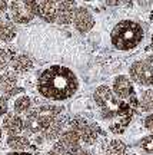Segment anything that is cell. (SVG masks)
<instances>
[{
    "mask_svg": "<svg viewBox=\"0 0 153 155\" xmlns=\"http://www.w3.org/2000/svg\"><path fill=\"white\" fill-rule=\"evenodd\" d=\"M7 13L14 25H29L37 17V0H10Z\"/></svg>",
    "mask_w": 153,
    "mask_h": 155,
    "instance_id": "cell-5",
    "label": "cell"
},
{
    "mask_svg": "<svg viewBox=\"0 0 153 155\" xmlns=\"http://www.w3.org/2000/svg\"><path fill=\"white\" fill-rule=\"evenodd\" d=\"M72 25H73V28H75L76 32H79L80 35H86L94 28L96 20H94L93 13L89 10L88 7L77 6L76 12H75V16H73V20H72Z\"/></svg>",
    "mask_w": 153,
    "mask_h": 155,
    "instance_id": "cell-11",
    "label": "cell"
},
{
    "mask_svg": "<svg viewBox=\"0 0 153 155\" xmlns=\"http://www.w3.org/2000/svg\"><path fill=\"white\" fill-rule=\"evenodd\" d=\"M130 81L142 88H153V55L137 59L129 66Z\"/></svg>",
    "mask_w": 153,
    "mask_h": 155,
    "instance_id": "cell-6",
    "label": "cell"
},
{
    "mask_svg": "<svg viewBox=\"0 0 153 155\" xmlns=\"http://www.w3.org/2000/svg\"><path fill=\"white\" fill-rule=\"evenodd\" d=\"M10 58H11L10 50L0 46V72H3V71L10 68Z\"/></svg>",
    "mask_w": 153,
    "mask_h": 155,
    "instance_id": "cell-21",
    "label": "cell"
},
{
    "mask_svg": "<svg viewBox=\"0 0 153 155\" xmlns=\"http://www.w3.org/2000/svg\"><path fill=\"white\" fill-rule=\"evenodd\" d=\"M6 142H7V147L13 151H27V148L30 147V139L24 134L9 135Z\"/></svg>",
    "mask_w": 153,
    "mask_h": 155,
    "instance_id": "cell-19",
    "label": "cell"
},
{
    "mask_svg": "<svg viewBox=\"0 0 153 155\" xmlns=\"http://www.w3.org/2000/svg\"><path fill=\"white\" fill-rule=\"evenodd\" d=\"M104 155H129L127 147L123 141L120 139H112L109 145L106 147V152Z\"/></svg>",
    "mask_w": 153,
    "mask_h": 155,
    "instance_id": "cell-20",
    "label": "cell"
},
{
    "mask_svg": "<svg viewBox=\"0 0 153 155\" xmlns=\"http://www.w3.org/2000/svg\"><path fill=\"white\" fill-rule=\"evenodd\" d=\"M69 129H72L76 134V137L79 138L80 142L83 144H93L96 142L99 138V128L96 124L90 122L89 119L83 118V116H73L67 121Z\"/></svg>",
    "mask_w": 153,
    "mask_h": 155,
    "instance_id": "cell-7",
    "label": "cell"
},
{
    "mask_svg": "<svg viewBox=\"0 0 153 155\" xmlns=\"http://www.w3.org/2000/svg\"><path fill=\"white\" fill-rule=\"evenodd\" d=\"M139 109L145 114H153V88H145L137 96Z\"/></svg>",
    "mask_w": 153,
    "mask_h": 155,
    "instance_id": "cell-18",
    "label": "cell"
},
{
    "mask_svg": "<svg viewBox=\"0 0 153 155\" xmlns=\"http://www.w3.org/2000/svg\"><path fill=\"white\" fill-rule=\"evenodd\" d=\"M79 78L70 68L52 65L39 73L36 89L44 99L63 102L75 96L79 91Z\"/></svg>",
    "mask_w": 153,
    "mask_h": 155,
    "instance_id": "cell-1",
    "label": "cell"
},
{
    "mask_svg": "<svg viewBox=\"0 0 153 155\" xmlns=\"http://www.w3.org/2000/svg\"><path fill=\"white\" fill-rule=\"evenodd\" d=\"M110 88L120 101L129 104L135 109L139 108V99H137V94L135 89V83L132 82L127 75H117L113 79V83Z\"/></svg>",
    "mask_w": 153,
    "mask_h": 155,
    "instance_id": "cell-9",
    "label": "cell"
},
{
    "mask_svg": "<svg viewBox=\"0 0 153 155\" xmlns=\"http://www.w3.org/2000/svg\"><path fill=\"white\" fill-rule=\"evenodd\" d=\"M56 23L57 25H72L75 12L77 9L76 0H56Z\"/></svg>",
    "mask_w": 153,
    "mask_h": 155,
    "instance_id": "cell-12",
    "label": "cell"
},
{
    "mask_svg": "<svg viewBox=\"0 0 153 155\" xmlns=\"http://www.w3.org/2000/svg\"><path fill=\"white\" fill-rule=\"evenodd\" d=\"M33 108V101L29 95H19L14 102H13V112L14 114H19V115H26L30 112V109Z\"/></svg>",
    "mask_w": 153,
    "mask_h": 155,
    "instance_id": "cell-17",
    "label": "cell"
},
{
    "mask_svg": "<svg viewBox=\"0 0 153 155\" xmlns=\"http://www.w3.org/2000/svg\"><path fill=\"white\" fill-rule=\"evenodd\" d=\"M56 0H37V17L46 23H56Z\"/></svg>",
    "mask_w": 153,
    "mask_h": 155,
    "instance_id": "cell-15",
    "label": "cell"
},
{
    "mask_svg": "<svg viewBox=\"0 0 153 155\" xmlns=\"http://www.w3.org/2000/svg\"><path fill=\"white\" fill-rule=\"evenodd\" d=\"M143 125L150 134H153V114H148L143 118Z\"/></svg>",
    "mask_w": 153,
    "mask_h": 155,
    "instance_id": "cell-25",
    "label": "cell"
},
{
    "mask_svg": "<svg viewBox=\"0 0 153 155\" xmlns=\"http://www.w3.org/2000/svg\"><path fill=\"white\" fill-rule=\"evenodd\" d=\"M23 88L19 85V75L11 69L0 72V95L6 98H13L22 95Z\"/></svg>",
    "mask_w": 153,
    "mask_h": 155,
    "instance_id": "cell-10",
    "label": "cell"
},
{
    "mask_svg": "<svg viewBox=\"0 0 153 155\" xmlns=\"http://www.w3.org/2000/svg\"><path fill=\"white\" fill-rule=\"evenodd\" d=\"M93 101L99 108L102 119L109 122V129L113 134H123L127 125L130 124L132 118L136 109L120 101L110 86L100 85L93 92Z\"/></svg>",
    "mask_w": 153,
    "mask_h": 155,
    "instance_id": "cell-2",
    "label": "cell"
},
{
    "mask_svg": "<svg viewBox=\"0 0 153 155\" xmlns=\"http://www.w3.org/2000/svg\"><path fill=\"white\" fill-rule=\"evenodd\" d=\"M9 112V98L0 95V118H3Z\"/></svg>",
    "mask_w": 153,
    "mask_h": 155,
    "instance_id": "cell-24",
    "label": "cell"
},
{
    "mask_svg": "<svg viewBox=\"0 0 153 155\" xmlns=\"http://www.w3.org/2000/svg\"><path fill=\"white\" fill-rule=\"evenodd\" d=\"M17 36L16 25L11 22L10 19L0 17V45L10 43Z\"/></svg>",
    "mask_w": 153,
    "mask_h": 155,
    "instance_id": "cell-16",
    "label": "cell"
},
{
    "mask_svg": "<svg viewBox=\"0 0 153 155\" xmlns=\"http://www.w3.org/2000/svg\"><path fill=\"white\" fill-rule=\"evenodd\" d=\"M65 115L63 106L57 105H39L33 106L30 112L26 114L24 118V132L37 135L42 134L44 129L56 122L59 118Z\"/></svg>",
    "mask_w": 153,
    "mask_h": 155,
    "instance_id": "cell-4",
    "label": "cell"
},
{
    "mask_svg": "<svg viewBox=\"0 0 153 155\" xmlns=\"http://www.w3.org/2000/svg\"><path fill=\"white\" fill-rule=\"evenodd\" d=\"M150 46H152V49H153V33H152V38H150Z\"/></svg>",
    "mask_w": 153,
    "mask_h": 155,
    "instance_id": "cell-28",
    "label": "cell"
},
{
    "mask_svg": "<svg viewBox=\"0 0 153 155\" xmlns=\"http://www.w3.org/2000/svg\"><path fill=\"white\" fill-rule=\"evenodd\" d=\"M83 2H93V0H83Z\"/></svg>",
    "mask_w": 153,
    "mask_h": 155,
    "instance_id": "cell-30",
    "label": "cell"
},
{
    "mask_svg": "<svg viewBox=\"0 0 153 155\" xmlns=\"http://www.w3.org/2000/svg\"><path fill=\"white\" fill-rule=\"evenodd\" d=\"M143 38H145V30L142 25L130 19L117 22L110 30V43L116 50L120 52L136 49L143 42Z\"/></svg>",
    "mask_w": 153,
    "mask_h": 155,
    "instance_id": "cell-3",
    "label": "cell"
},
{
    "mask_svg": "<svg viewBox=\"0 0 153 155\" xmlns=\"http://www.w3.org/2000/svg\"><path fill=\"white\" fill-rule=\"evenodd\" d=\"M7 9H9V0H0V17L7 13Z\"/></svg>",
    "mask_w": 153,
    "mask_h": 155,
    "instance_id": "cell-26",
    "label": "cell"
},
{
    "mask_svg": "<svg viewBox=\"0 0 153 155\" xmlns=\"http://www.w3.org/2000/svg\"><path fill=\"white\" fill-rule=\"evenodd\" d=\"M82 142L79 141L76 134L72 129H66L56 139L53 148L47 152V155H82Z\"/></svg>",
    "mask_w": 153,
    "mask_h": 155,
    "instance_id": "cell-8",
    "label": "cell"
},
{
    "mask_svg": "<svg viewBox=\"0 0 153 155\" xmlns=\"http://www.w3.org/2000/svg\"><path fill=\"white\" fill-rule=\"evenodd\" d=\"M6 155H34V154L27 152V151H11V152H9V154H6Z\"/></svg>",
    "mask_w": 153,
    "mask_h": 155,
    "instance_id": "cell-27",
    "label": "cell"
},
{
    "mask_svg": "<svg viewBox=\"0 0 153 155\" xmlns=\"http://www.w3.org/2000/svg\"><path fill=\"white\" fill-rule=\"evenodd\" d=\"M139 147H140L146 154L153 155V134H149L146 137H143V138L139 141Z\"/></svg>",
    "mask_w": 153,
    "mask_h": 155,
    "instance_id": "cell-22",
    "label": "cell"
},
{
    "mask_svg": "<svg viewBox=\"0 0 153 155\" xmlns=\"http://www.w3.org/2000/svg\"><path fill=\"white\" fill-rule=\"evenodd\" d=\"M34 62L27 53H20V52H11L10 58V69L17 75H26L33 69Z\"/></svg>",
    "mask_w": 153,
    "mask_h": 155,
    "instance_id": "cell-14",
    "label": "cell"
},
{
    "mask_svg": "<svg viewBox=\"0 0 153 155\" xmlns=\"http://www.w3.org/2000/svg\"><path fill=\"white\" fill-rule=\"evenodd\" d=\"M2 137H3V131H2V127H0V141H2Z\"/></svg>",
    "mask_w": 153,
    "mask_h": 155,
    "instance_id": "cell-29",
    "label": "cell"
},
{
    "mask_svg": "<svg viewBox=\"0 0 153 155\" xmlns=\"http://www.w3.org/2000/svg\"><path fill=\"white\" fill-rule=\"evenodd\" d=\"M2 131L9 135H19L24 132V118L14 112H7L2 121Z\"/></svg>",
    "mask_w": 153,
    "mask_h": 155,
    "instance_id": "cell-13",
    "label": "cell"
},
{
    "mask_svg": "<svg viewBox=\"0 0 153 155\" xmlns=\"http://www.w3.org/2000/svg\"><path fill=\"white\" fill-rule=\"evenodd\" d=\"M103 3H106L107 6H115V7H119V6H132L135 0H102Z\"/></svg>",
    "mask_w": 153,
    "mask_h": 155,
    "instance_id": "cell-23",
    "label": "cell"
}]
</instances>
